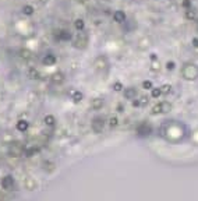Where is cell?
Here are the masks:
<instances>
[{"mask_svg": "<svg viewBox=\"0 0 198 201\" xmlns=\"http://www.w3.org/2000/svg\"><path fill=\"white\" fill-rule=\"evenodd\" d=\"M28 127H29V124L25 120H20L18 123H17V128H18L20 131H27Z\"/></svg>", "mask_w": 198, "mask_h": 201, "instance_id": "obj_11", "label": "cell"}, {"mask_svg": "<svg viewBox=\"0 0 198 201\" xmlns=\"http://www.w3.org/2000/svg\"><path fill=\"white\" fill-rule=\"evenodd\" d=\"M186 15H187V18H194V14L193 13H189V11H187V13H186Z\"/></svg>", "mask_w": 198, "mask_h": 201, "instance_id": "obj_29", "label": "cell"}, {"mask_svg": "<svg viewBox=\"0 0 198 201\" xmlns=\"http://www.w3.org/2000/svg\"><path fill=\"white\" fill-rule=\"evenodd\" d=\"M91 106H92L94 109H101L102 106H103V99L102 98H95V99L91 102Z\"/></svg>", "mask_w": 198, "mask_h": 201, "instance_id": "obj_9", "label": "cell"}, {"mask_svg": "<svg viewBox=\"0 0 198 201\" xmlns=\"http://www.w3.org/2000/svg\"><path fill=\"white\" fill-rule=\"evenodd\" d=\"M161 108H162V113H167L172 110V105L169 102H161Z\"/></svg>", "mask_w": 198, "mask_h": 201, "instance_id": "obj_14", "label": "cell"}, {"mask_svg": "<svg viewBox=\"0 0 198 201\" xmlns=\"http://www.w3.org/2000/svg\"><path fill=\"white\" fill-rule=\"evenodd\" d=\"M151 95H152V98H159V96L162 95V89L161 88H152Z\"/></svg>", "mask_w": 198, "mask_h": 201, "instance_id": "obj_17", "label": "cell"}, {"mask_svg": "<svg viewBox=\"0 0 198 201\" xmlns=\"http://www.w3.org/2000/svg\"><path fill=\"white\" fill-rule=\"evenodd\" d=\"M88 42H89V38H88L87 34H78L77 37L74 38L73 46L75 48V49L84 50L88 46Z\"/></svg>", "mask_w": 198, "mask_h": 201, "instance_id": "obj_2", "label": "cell"}, {"mask_svg": "<svg viewBox=\"0 0 198 201\" xmlns=\"http://www.w3.org/2000/svg\"><path fill=\"white\" fill-rule=\"evenodd\" d=\"M181 77L187 81H194L198 78V66L194 63H186L181 69Z\"/></svg>", "mask_w": 198, "mask_h": 201, "instance_id": "obj_1", "label": "cell"}, {"mask_svg": "<svg viewBox=\"0 0 198 201\" xmlns=\"http://www.w3.org/2000/svg\"><path fill=\"white\" fill-rule=\"evenodd\" d=\"M74 27H75V29H78V31H83L84 28H85V24H84V20L78 18L74 21Z\"/></svg>", "mask_w": 198, "mask_h": 201, "instance_id": "obj_13", "label": "cell"}, {"mask_svg": "<svg viewBox=\"0 0 198 201\" xmlns=\"http://www.w3.org/2000/svg\"><path fill=\"white\" fill-rule=\"evenodd\" d=\"M63 80H64V74L61 73V71H57V73H55L53 76H52V81L56 82V84L63 82Z\"/></svg>", "mask_w": 198, "mask_h": 201, "instance_id": "obj_8", "label": "cell"}, {"mask_svg": "<svg viewBox=\"0 0 198 201\" xmlns=\"http://www.w3.org/2000/svg\"><path fill=\"white\" fill-rule=\"evenodd\" d=\"M56 56L55 55H46L45 57H43V60H42V63L45 64V66H53V64L56 63Z\"/></svg>", "mask_w": 198, "mask_h": 201, "instance_id": "obj_7", "label": "cell"}, {"mask_svg": "<svg viewBox=\"0 0 198 201\" xmlns=\"http://www.w3.org/2000/svg\"><path fill=\"white\" fill-rule=\"evenodd\" d=\"M142 88H144V89H152V88H153V85H152L151 81H144L142 82Z\"/></svg>", "mask_w": 198, "mask_h": 201, "instance_id": "obj_23", "label": "cell"}, {"mask_svg": "<svg viewBox=\"0 0 198 201\" xmlns=\"http://www.w3.org/2000/svg\"><path fill=\"white\" fill-rule=\"evenodd\" d=\"M123 94H124L126 99H131V100H133V98H135V95H137V89H135V88H126Z\"/></svg>", "mask_w": 198, "mask_h": 201, "instance_id": "obj_6", "label": "cell"}, {"mask_svg": "<svg viewBox=\"0 0 198 201\" xmlns=\"http://www.w3.org/2000/svg\"><path fill=\"white\" fill-rule=\"evenodd\" d=\"M140 102H141V105H147L148 103V96H142V98L140 99Z\"/></svg>", "mask_w": 198, "mask_h": 201, "instance_id": "obj_25", "label": "cell"}, {"mask_svg": "<svg viewBox=\"0 0 198 201\" xmlns=\"http://www.w3.org/2000/svg\"><path fill=\"white\" fill-rule=\"evenodd\" d=\"M83 98H84L83 92L77 91V92H74V94H73V99H74V102H81V100H83Z\"/></svg>", "mask_w": 198, "mask_h": 201, "instance_id": "obj_18", "label": "cell"}, {"mask_svg": "<svg viewBox=\"0 0 198 201\" xmlns=\"http://www.w3.org/2000/svg\"><path fill=\"white\" fill-rule=\"evenodd\" d=\"M113 89H115V91H121V89H123V84H121V82L120 81H116L115 84H113Z\"/></svg>", "mask_w": 198, "mask_h": 201, "instance_id": "obj_20", "label": "cell"}, {"mask_svg": "<svg viewBox=\"0 0 198 201\" xmlns=\"http://www.w3.org/2000/svg\"><path fill=\"white\" fill-rule=\"evenodd\" d=\"M113 20H115L116 23H124L126 21V13L124 11H121V10H117V11H115V14H113Z\"/></svg>", "mask_w": 198, "mask_h": 201, "instance_id": "obj_5", "label": "cell"}, {"mask_svg": "<svg viewBox=\"0 0 198 201\" xmlns=\"http://www.w3.org/2000/svg\"><path fill=\"white\" fill-rule=\"evenodd\" d=\"M193 46L198 48V39H197V38H194V39H193Z\"/></svg>", "mask_w": 198, "mask_h": 201, "instance_id": "obj_27", "label": "cell"}, {"mask_svg": "<svg viewBox=\"0 0 198 201\" xmlns=\"http://www.w3.org/2000/svg\"><path fill=\"white\" fill-rule=\"evenodd\" d=\"M175 66H176L175 62H167V63H166V69H167V70H173V69H175Z\"/></svg>", "mask_w": 198, "mask_h": 201, "instance_id": "obj_24", "label": "cell"}, {"mask_svg": "<svg viewBox=\"0 0 198 201\" xmlns=\"http://www.w3.org/2000/svg\"><path fill=\"white\" fill-rule=\"evenodd\" d=\"M1 186L4 189H10L13 186V178H11V176H6V178L1 180Z\"/></svg>", "mask_w": 198, "mask_h": 201, "instance_id": "obj_10", "label": "cell"}, {"mask_svg": "<svg viewBox=\"0 0 198 201\" xmlns=\"http://www.w3.org/2000/svg\"><path fill=\"white\" fill-rule=\"evenodd\" d=\"M20 56H21L23 59H31V57H32V52L28 49H21L20 50Z\"/></svg>", "mask_w": 198, "mask_h": 201, "instance_id": "obj_12", "label": "cell"}, {"mask_svg": "<svg viewBox=\"0 0 198 201\" xmlns=\"http://www.w3.org/2000/svg\"><path fill=\"white\" fill-rule=\"evenodd\" d=\"M133 105H134V106H135V108H138V106H140V105H141V102H140V100H138V99H134V102H133Z\"/></svg>", "mask_w": 198, "mask_h": 201, "instance_id": "obj_26", "label": "cell"}, {"mask_svg": "<svg viewBox=\"0 0 198 201\" xmlns=\"http://www.w3.org/2000/svg\"><path fill=\"white\" fill-rule=\"evenodd\" d=\"M183 6H184V7H190V0H184V1H183Z\"/></svg>", "mask_w": 198, "mask_h": 201, "instance_id": "obj_28", "label": "cell"}, {"mask_svg": "<svg viewBox=\"0 0 198 201\" xmlns=\"http://www.w3.org/2000/svg\"><path fill=\"white\" fill-rule=\"evenodd\" d=\"M23 13L25 14V15H32V14H34V7H32V6H29V4L24 6V7H23Z\"/></svg>", "mask_w": 198, "mask_h": 201, "instance_id": "obj_15", "label": "cell"}, {"mask_svg": "<svg viewBox=\"0 0 198 201\" xmlns=\"http://www.w3.org/2000/svg\"><path fill=\"white\" fill-rule=\"evenodd\" d=\"M152 113L153 114H159L162 113V108H161V103H156V105L152 108Z\"/></svg>", "mask_w": 198, "mask_h": 201, "instance_id": "obj_19", "label": "cell"}, {"mask_svg": "<svg viewBox=\"0 0 198 201\" xmlns=\"http://www.w3.org/2000/svg\"><path fill=\"white\" fill-rule=\"evenodd\" d=\"M45 123H46L47 126H53V124L56 123V119L52 114H47V116H45Z\"/></svg>", "mask_w": 198, "mask_h": 201, "instance_id": "obj_16", "label": "cell"}, {"mask_svg": "<svg viewBox=\"0 0 198 201\" xmlns=\"http://www.w3.org/2000/svg\"><path fill=\"white\" fill-rule=\"evenodd\" d=\"M55 38L57 41H70L71 39V32L67 31V29H60L57 34H55Z\"/></svg>", "mask_w": 198, "mask_h": 201, "instance_id": "obj_3", "label": "cell"}, {"mask_svg": "<svg viewBox=\"0 0 198 201\" xmlns=\"http://www.w3.org/2000/svg\"><path fill=\"white\" fill-rule=\"evenodd\" d=\"M161 89H162V94H169V92L172 91V85L166 84V85H163V87H162Z\"/></svg>", "mask_w": 198, "mask_h": 201, "instance_id": "obj_21", "label": "cell"}, {"mask_svg": "<svg viewBox=\"0 0 198 201\" xmlns=\"http://www.w3.org/2000/svg\"><path fill=\"white\" fill-rule=\"evenodd\" d=\"M151 60H158V55L152 53V55H151Z\"/></svg>", "mask_w": 198, "mask_h": 201, "instance_id": "obj_30", "label": "cell"}, {"mask_svg": "<svg viewBox=\"0 0 198 201\" xmlns=\"http://www.w3.org/2000/svg\"><path fill=\"white\" fill-rule=\"evenodd\" d=\"M117 124H119V119H117V117H112V119L109 120V126H110V127H116Z\"/></svg>", "mask_w": 198, "mask_h": 201, "instance_id": "obj_22", "label": "cell"}, {"mask_svg": "<svg viewBox=\"0 0 198 201\" xmlns=\"http://www.w3.org/2000/svg\"><path fill=\"white\" fill-rule=\"evenodd\" d=\"M103 123H105V120L102 119V117H95V119L92 120L94 131H95V133L102 131V128H103Z\"/></svg>", "mask_w": 198, "mask_h": 201, "instance_id": "obj_4", "label": "cell"}]
</instances>
